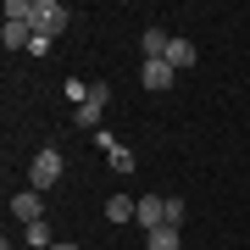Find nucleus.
I'll return each mask as SVG.
<instances>
[{
    "label": "nucleus",
    "mask_w": 250,
    "mask_h": 250,
    "mask_svg": "<svg viewBox=\"0 0 250 250\" xmlns=\"http://www.w3.org/2000/svg\"><path fill=\"white\" fill-rule=\"evenodd\" d=\"M139 72H145V89H172V67L167 62H145Z\"/></svg>",
    "instance_id": "nucleus-10"
},
{
    "label": "nucleus",
    "mask_w": 250,
    "mask_h": 250,
    "mask_svg": "<svg viewBox=\"0 0 250 250\" xmlns=\"http://www.w3.org/2000/svg\"><path fill=\"white\" fill-rule=\"evenodd\" d=\"M0 45H6V50H28V45H34V28L6 17V28H0Z\"/></svg>",
    "instance_id": "nucleus-7"
},
{
    "label": "nucleus",
    "mask_w": 250,
    "mask_h": 250,
    "mask_svg": "<svg viewBox=\"0 0 250 250\" xmlns=\"http://www.w3.org/2000/svg\"><path fill=\"white\" fill-rule=\"evenodd\" d=\"M28 245H34V250H50L56 239H50V223H45V217H39V223H28Z\"/></svg>",
    "instance_id": "nucleus-12"
},
{
    "label": "nucleus",
    "mask_w": 250,
    "mask_h": 250,
    "mask_svg": "<svg viewBox=\"0 0 250 250\" xmlns=\"http://www.w3.org/2000/svg\"><path fill=\"white\" fill-rule=\"evenodd\" d=\"M106 217H111V223H134V217H139V200L111 195V200H106Z\"/></svg>",
    "instance_id": "nucleus-11"
},
{
    "label": "nucleus",
    "mask_w": 250,
    "mask_h": 250,
    "mask_svg": "<svg viewBox=\"0 0 250 250\" xmlns=\"http://www.w3.org/2000/svg\"><path fill=\"white\" fill-rule=\"evenodd\" d=\"M134 223H139L145 233H150V228H161V223H167V200L145 195V200H139V217H134Z\"/></svg>",
    "instance_id": "nucleus-6"
},
{
    "label": "nucleus",
    "mask_w": 250,
    "mask_h": 250,
    "mask_svg": "<svg viewBox=\"0 0 250 250\" xmlns=\"http://www.w3.org/2000/svg\"><path fill=\"white\" fill-rule=\"evenodd\" d=\"M67 100H72V106H83V100H89V83H83V78H67V89H62Z\"/></svg>",
    "instance_id": "nucleus-13"
},
{
    "label": "nucleus",
    "mask_w": 250,
    "mask_h": 250,
    "mask_svg": "<svg viewBox=\"0 0 250 250\" xmlns=\"http://www.w3.org/2000/svg\"><path fill=\"white\" fill-rule=\"evenodd\" d=\"M145 245H150V250H184V228L178 223H161V228L145 233Z\"/></svg>",
    "instance_id": "nucleus-5"
},
{
    "label": "nucleus",
    "mask_w": 250,
    "mask_h": 250,
    "mask_svg": "<svg viewBox=\"0 0 250 250\" xmlns=\"http://www.w3.org/2000/svg\"><path fill=\"white\" fill-rule=\"evenodd\" d=\"M161 62H167L172 72H184V67H195V45H189V39H172V45H167V56H161Z\"/></svg>",
    "instance_id": "nucleus-9"
},
{
    "label": "nucleus",
    "mask_w": 250,
    "mask_h": 250,
    "mask_svg": "<svg viewBox=\"0 0 250 250\" xmlns=\"http://www.w3.org/2000/svg\"><path fill=\"white\" fill-rule=\"evenodd\" d=\"M67 172V161H62V150H56V145H45V150H34V161H28V184L39 189V195H45V189L56 184Z\"/></svg>",
    "instance_id": "nucleus-1"
},
{
    "label": "nucleus",
    "mask_w": 250,
    "mask_h": 250,
    "mask_svg": "<svg viewBox=\"0 0 250 250\" xmlns=\"http://www.w3.org/2000/svg\"><path fill=\"white\" fill-rule=\"evenodd\" d=\"M106 106H111V83L95 78L89 83V100L78 106V128H100V111H106Z\"/></svg>",
    "instance_id": "nucleus-2"
},
{
    "label": "nucleus",
    "mask_w": 250,
    "mask_h": 250,
    "mask_svg": "<svg viewBox=\"0 0 250 250\" xmlns=\"http://www.w3.org/2000/svg\"><path fill=\"white\" fill-rule=\"evenodd\" d=\"M50 250H78V245H67V239H56V245H50Z\"/></svg>",
    "instance_id": "nucleus-15"
},
{
    "label": "nucleus",
    "mask_w": 250,
    "mask_h": 250,
    "mask_svg": "<svg viewBox=\"0 0 250 250\" xmlns=\"http://www.w3.org/2000/svg\"><path fill=\"white\" fill-rule=\"evenodd\" d=\"M111 167L117 172H134V150H111Z\"/></svg>",
    "instance_id": "nucleus-14"
},
{
    "label": "nucleus",
    "mask_w": 250,
    "mask_h": 250,
    "mask_svg": "<svg viewBox=\"0 0 250 250\" xmlns=\"http://www.w3.org/2000/svg\"><path fill=\"white\" fill-rule=\"evenodd\" d=\"M172 45V34H161V28H145V39H139V50H145V62H161Z\"/></svg>",
    "instance_id": "nucleus-8"
},
{
    "label": "nucleus",
    "mask_w": 250,
    "mask_h": 250,
    "mask_svg": "<svg viewBox=\"0 0 250 250\" xmlns=\"http://www.w3.org/2000/svg\"><path fill=\"white\" fill-rule=\"evenodd\" d=\"M62 28H67V6H56V0H39V6H34V34L56 39Z\"/></svg>",
    "instance_id": "nucleus-3"
},
{
    "label": "nucleus",
    "mask_w": 250,
    "mask_h": 250,
    "mask_svg": "<svg viewBox=\"0 0 250 250\" xmlns=\"http://www.w3.org/2000/svg\"><path fill=\"white\" fill-rule=\"evenodd\" d=\"M11 217H17V223H39V217H45V200H39V189H28V195H11Z\"/></svg>",
    "instance_id": "nucleus-4"
}]
</instances>
